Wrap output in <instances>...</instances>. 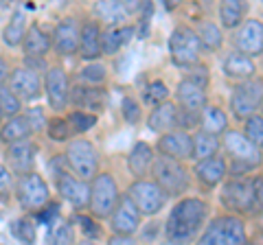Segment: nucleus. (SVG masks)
Segmentation results:
<instances>
[{"instance_id":"5","label":"nucleus","mask_w":263,"mask_h":245,"mask_svg":"<svg viewBox=\"0 0 263 245\" xmlns=\"http://www.w3.org/2000/svg\"><path fill=\"white\" fill-rule=\"evenodd\" d=\"M64 160H66V165L70 167L72 173H77V177L86 179V182H90V179L97 175L99 153L95 149V145L90 140H86V138H75V140H70L68 147H66Z\"/></svg>"},{"instance_id":"24","label":"nucleus","mask_w":263,"mask_h":245,"mask_svg":"<svg viewBox=\"0 0 263 245\" xmlns=\"http://www.w3.org/2000/svg\"><path fill=\"white\" fill-rule=\"evenodd\" d=\"M147 127L156 134H164V132H169V129H176L178 127V108L174 103H169V99L154 105V112L149 114V118H147Z\"/></svg>"},{"instance_id":"15","label":"nucleus","mask_w":263,"mask_h":245,"mask_svg":"<svg viewBox=\"0 0 263 245\" xmlns=\"http://www.w3.org/2000/svg\"><path fill=\"white\" fill-rule=\"evenodd\" d=\"M44 90L48 96V105L55 112H64L68 105V90H70V81L68 75L62 66H51L46 68V77H44Z\"/></svg>"},{"instance_id":"36","label":"nucleus","mask_w":263,"mask_h":245,"mask_svg":"<svg viewBox=\"0 0 263 245\" xmlns=\"http://www.w3.org/2000/svg\"><path fill=\"white\" fill-rule=\"evenodd\" d=\"M81 81L84 84H90V86H103L105 79H108V68H105V64L101 62H88L84 68H81Z\"/></svg>"},{"instance_id":"50","label":"nucleus","mask_w":263,"mask_h":245,"mask_svg":"<svg viewBox=\"0 0 263 245\" xmlns=\"http://www.w3.org/2000/svg\"><path fill=\"white\" fill-rule=\"evenodd\" d=\"M11 171L5 165H0V193H9L11 191Z\"/></svg>"},{"instance_id":"49","label":"nucleus","mask_w":263,"mask_h":245,"mask_svg":"<svg viewBox=\"0 0 263 245\" xmlns=\"http://www.w3.org/2000/svg\"><path fill=\"white\" fill-rule=\"evenodd\" d=\"M195 125H200V112H189V110H180L178 112V127L191 129Z\"/></svg>"},{"instance_id":"31","label":"nucleus","mask_w":263,"mask_h":245,"mask_svg":"<svg viewBox=\"0 0 263 245\" xmlns=\"http://www.w3.org/2000/svg\"><path fill=\"white\" fill-rule=\"evenodd\" d=\"M92 11H95L97 18L103 24H108V27H121V24L125 22V18L129 15L117 0H97Z\"/></svg>"},{"instance_id":"9","label":"nucleus","mask_w":263,"mask_h":245,"mask_svg":"<svg viewBox=\"0 0 263 245\" xmlns=\"http://www.w3.org/2000/svg\"><path fill=\"white\" fill-rule=\"evenodd\" d=\"M224 208H228L230 212H254V210H261L257 199H254V189H252V179H243L239 177H233L228 179L221 189L219 195Z\"/></svg>"},{"instance_id":"10","label":"nucleus","mask_w":263,"mask_h":245,"mask_svg":"<svg viewBox=\"0 0 263 245\" xmlns=\"http://www.w3.org/2000/svg\"><path fill=\"white\" fill-rule=\"evenodd\" d=\"M15 195H18V201L22 208L27 210H40L48 203L51 197V191L44 182V177L35 173V171H27V173L18 175V182H15Z\"/></svg>"},{"instance_id":"48","label":"nucleus","mask_w":263,"mask_h":245,"mask_svg":"<svg viewBox=\"0 0 263 245\" xmlns=\"http://www.w3.org/2000/svg\"><path fill=\"white\" fill-rule=\"evenodd\" d=\"M75 221L79 223L81 232H84V234L88 236V239H99V236H101V228H99V226L95 223V219H92V217L77 215V217H75Z\"/></svg>"},{"instance_id":"52","label":"nucleus","mask_w":263,"mask_h":245,"mask_svg":"<svg viewBox=\"0 0 263 245\" xmlns=\"http://www.w3.org/2000/svg\"><path fill=\"white\" fill-rule=\"evenodd\" d=\"M117 3L127 13H138V9H141V5H143V0H117Z\"/></svg>"},{"instance_id":"18","label":"nucleus","mask_w":263,"mask_h":245,"mask_svg":"<svg viewBox=\"0 0 263 245\" xmlns=\"http://www.w3.org/2000/svg\"><path fill=\"white\" fill-rule=\"evenodd\" d=\"M235 48L250 57H261V53H263V22L259 18L246 20L237 27Z\"/></svg>"},{"instance_id":"14","label":"nucleus","mask_w":263,"mask_h":245,"mask_svg":"<svg viewBox=\"0 0 263 245\" xmlns=\"http://www.w3.org/2000/svg\"><path fill=\"white\" fill-rule=\"evenodd\" d=\"M55 182H57V191H60V195L68 203H72L77 210L88 208V203H90V184L86 182V179L66 173V171L62 169L60 173H55Z\"/></svg>"},{"instance_id":"28","label":"nucleus","mask_w":263,"mask_h":245,"mask_svg":"<svg viewBox=\"0 0 263 245\" xmlns=\"http://www.w3.org/2000/svg\"><path fill=\"white\" fill-rule=\"evenodd\" d=\"M134 33L136 31L132 27H110L108 31H101V55H117Z\"/></svg>"},{"instance_id":"53","label":"nucleus","mask_w":263,"mask_h":245,"mask_svg":"<svg viewBox=\"0 0 263 245\" xmlns=\"http://www.w3.org/2000/svg\"><path fill=\"white\" fill-rule=\"evenodd\" d=\"M110 243L114 245H125V243H134V239L132 236H125V234H112V239H110Z\"/></svg>"},{"instance_id":"42","label":"nucleus","mask_w":263,"mask_h":245,"mask_svg":"<svg viewBox=\"0 0 263 245\" xmlns=\"http://www.w3.org/2000/svg\"><path fill=\"white\" fill-rule=\"evenodd\" d=\"M121 114H123V120L127 125H138L143 120V108L141 103H136L132 96H123L121 101Z\"/></svg>"},{"instance_id":"55","label":"nucleus","mask_w":263,"mask_h":245,"mask_svg":"<svg viewBox=\"0 0 263 245\" xmlns=\"http://www.w3.org/2000/svg\"><path fill=\"white\" fill-rule=\"evenodd\" d=\"M164 3V9L167 11H174V9H178L180 5H182V0H162Z\"/></svg>"},{"instance_id":"33","label":"nucleus","mask_w":263,"mask_h":245,"mask_svg":"<svg viewBox=\"0 0 263 245\" xmlns=\"http://www.w3.org/2000/svg\"><path fill=\"white\" fill-rule=\"evenodd\" d=\"M24 31H27V18H24V13L18 9L11 13L9 22H7V27L3 31V42L9 46V48H15L22 44V37H24Z\"/></svg>"},{"instance_id":"16","label":"nucleus","mask_w":263,"mask_h":245,"mask_svg":"<svg viewBox=\"0 0 263 245\" xmlns=\"http://www.w3.org/2000/svg\"><path fill=\"white\" fill-rule=\"evenodd\" d=\"M9 86L13 90V94L18 96L20 101H35L42 96V79H40V75L35 70L31 68H13L9 72Z\"/></svg>"},{"instance_id":"38","label":"nucleus","mask_w":263,"mask_h":245,"mask_svg":"<svg viewBox=\"0 0 263 245\" xmlns=\"http://www.w3.org/2000/svg\"><path fill=\"white\" fill-rule=\"evenodd\" d=\"M0 110H3L5 116H13V114H20L22 110V101L13 94V90L5 81L0 84Z\"/></svg>"},{"instance_id":"43","label":"nucleus","mask_w":263,"mask_h":245,"mask_svg":"<svg viewBox=\"0 0 263 245\" xmlns=\"http://www.w3.org/2000/svg\"><path fill=\"white\" fill-rule=\"evenodd\" d=\"M246 138L259 147L263 145V118H261L259 112L246 118Z\"/></svg>"},{"instance_id":"23","label":"nucleus","mask_w":263,"mask_h":245,"mask_svg":"<svg viewBox=\"0 0 263 245\" xmlns=\"http://www.w3.org/2000/svg\"><path fill=\"white\" fill-rule=\"evenodd\" d=\"M221 70H224V75L235 79V81H243V79H250L254 77V72H257V66H254V57L246 55L241 51H235L228 53L224 57V64H221Z\"/></svg>"},{"instance_id":"19","label":"nucleus","mask_w":263,"mask_h":245,"mask_svg":"<svg viewBox=\"0 0 263 245\" xmlns=\"http://www.w3.org/2000/svg\"><path fill=\"white\" fill-rule=\"evenodd\" d=\"M158 151L176 160H193V145L186 129H169L158 138Z\"/></svg>"},{"instance_id":"7","label":"nucleus","mask_w":263,"mask_h":245,"mask_svg":"<svg viewBox=\"0 0 263 245\" xmlns=\"http://www.w3.org/2000/svg\"><path fill=\"white\" fill-rule=\"evenodd\" d=\"M127 197L134 201V206L138 208V212L145 217H154L164 208L167 203V195L160 189L154 179H145V177H136V182L129 184L127 189Z\"/></svg>"},{"instance_id":"39","label":"nucleus","mask_w":263,"mask_h":245,"mask_svg":"<svg viewBox=\"0 0 263 245\" xmlns=\"http://www.w3.org/2000/svg\"><path fill=\"white\" fill-rule=\"evenodd\" d=\"M169 99V88H167V84L164 81H152V84H147V88L143 90V101L147 103V105H158V103H162V101H167Z\"/></svg>"},{"instance_id":"41","label":"nucleus","mask_w":263,"mask_h":245,"mask_svg":"<svg viewBox=\"0 0 263 245\" xmlns=\"http://www.w3.org/2000/svg\"><path fill=\"white\" fill-rule=\"evenodd\" d=\"M11 234L22 243H35L37 241V232L29 219H15L11 223Z\"/></svg>"},{"instance_id":"17","label":"nucleus","mask_w":263,"mask_h":245,"mask_svg":"<svg viewBox=\"0 0 263 245\" xmlns=\"http://www.w3.org/2000/svg\"><path fill=\"white\" fill-rule=\"evenodd\" d=\"M75 105L77 110H86V112H92L99 114L105 103H108V92L103 90V86H86V84H79V86H70L68 90V105Z\"/></svg>"},{"instance_id":"2","label":"nucleus","mask_w":263,"mask_h":245,"mask_svg":"<svg viewBox=\"0 0 263 245\" xmlns=\"http://www.w3.org/2000/svg\"><path fill=\"white\" fill-rule=\"evenodd\" d=\"M154 182L164 191L167 197H178L189 189V171L184 169L182 160L169 158V156H154L152 162Z\"/></svg>"},{"instance_id":"20","label":"nucleus","mask_w":263,"mask_h":245,"mask_svg":"<svg viewBox=\"0 0 263 245\" xmlns=\"http://www.w3.org/2000/svg\"><path fill=\"white\" fill-rule=\"evenodd\" d=\"M79 27L81 24L68 15V18H64L60 24L55 27V33L51 37V46L55 48L57 55H75L77 48H79Z\"/></svg>"},{"instance_id":"26","label":"nucleus","mask_w":263,"mask_h":245,"mask_svg":"<svg viewBox=\"0 0 263 245\" xmlns=\"http://www.w3.org/2000/svg\"><path fill=\"white\" fill-rule=\"evenodd\" d=\"M22 48L27 57H46V53L51 51V35L42 31L37 22H33L31 27L24 31L22 37Z\"/></svg>"},{"instance_id":"46","label":"nucleus","mask_w":263,"mask_h":245,"mask_svg":"<svg viewBox=\"0 0 263 245\" xmlns=\"http://www.w3.org/2000/svg\"><path fill=\"white\" fill-rule=\"evenodd\" d=\"M51 241H53V243H72V241H75V232H72V226H70L68 221H57V223L53 226Z\"/></svg>"},{"instance_id":"47","label":"nucleus","mask_w":263,"mask_h":245,"mask_svg":"<svg viewBox=\"0 0 263 245\" xmlns=\"http://www.w3.org/2000/svg\"><path fill=\"white\" fill-rule=\"evenodd\" d=\"M27 122H29V127H31V134H40V132H44V127H46V116H44V112L40 110V108H31L27 110Z\"/></svg>"},{"instance_id":"27","label":"nucleus","mask_w":263,"mask_h":245,"mask_svg":"<svg viewBox=\"0 0 263 245\" xmlns=\"http://www.w3.org/2000/svg\"><path fill=\"white\" fill-rule=\"evenodd\" d=\"M152 162H154V149L147 142H136L132 147L127 156V169L134 177H145L152 169Z\"/></svg>"},{"instance_id":"1","label":"nucleus","mask_w":263,"mask_h":245,"mask_svg":"<svg viewBox=\"0 0 263 245\" xmlns=\"http://www.w3.org/2000/svg\"><path fill=\"white\" fill-rule=\"evenodd\" d=\"M209 217V203L197 197H184L171 208L164 236L169 243H189L202 232V226Z\"/></svg>"},{"instance_id":"40","label":"nucleus","mask_w":263,"mask_h":245,"mask_svg":"<svg viewBox=\"0 0 263 245\" xmlns=\"http://www.w3.org/2000/svg\"><path fill=\"white\" fill-rule=\"evenodd\" d=\"M46 134L51 140L55 142H68V138L72 134V129L68 125V120L66 118H51V120H46Z\"/></svg>"},{"instance_id":"34","label":"nucleus","mask_w":263,"mask_h":245,"mask_svg":"<svg viewBox=\"0 0 263 245\" xmlns=\"http://www.w3.org/2000/svg\"><path fill=\"white\" fill-rule=\"evenodd\" d=\"M191 145H193V156L195 160H202V158H209L213 153L219 151V140L217 136H213L204 129H197V134L191 136Z\"/></svg>"},{"instance_id":"3","label":"nucleus","mask_w":263,"mask_h":245,"mask_svg":"<svg viewBox=\"0 0 263 245\" xmlns=\"http://www.w3.org/2000/svg\"><path fill=\"white\" fill-rule=\"evenodd\" d=\"M246 241H248L246 226L241 219L235 215L215 217L200 236L202 245H241Z\"/></svg>"},{"instance_id":"12","label":"nucleus","mask_w":263,"mask_h":245,"mask_svg":"<svg viewBox=\"0 0 263 245\" xmlns=\"http://www.w3.org/2000/svg\"><path fill=\"white\" fill-rule=\"evenodd\" d=\"M35 156H37V149L31 138L13 140L7 145V149H5L7 169H9L13 175H22V173H27V171H33V167H35Z\"/></svg>"},{"instance_id":"37","label":"nucleus","mask_w":263,"mask_h":245,"mask_svg":"<svg viewBox=\"0 0 263 245\" xmlns=\"http://www.w3.org/2000/svg\"><path fill=\"white\" fill-rule=\"evenodd\" d=\"M68 125L72 132H77V134H84L88 132V129H92L97 125V114L92 112H86V110H75V112H70L68 114Z\"/></svg>"},{"instance_id":"44","label":"nucleus","mask_w":263,"mask_h":245,"mask_svg":"<svg viewBox=\"0 0 263 245\" xmlns=\"http://www.w3.org/2000/svg\"><path fill=\"white\" fill-rule=\"evenodd\" d=\"M138 13H141L138 37L145 39L147 35H149V24H152V15H154V3H152V0H143V5H141V9H138Z\"/></svg>"},{"instance_id":"32","label":"nucleus","mask_w":263,"mask_h":245,"mask_svg":"<svg viewBox=\"0 0 263 245\" xmlns=\"http://www.w3.org/2000/svg\"><path fill=\"white\" fill-rule=\"evenodd\" d=\"M29 136H31V127L24 114H13V116H9V120L0 122V142L9 145L13 140L29 138Z\"/></svg>"},{"instance_id":"45","label":"nucleus","mask_w":263,"mask_h":245,"mask_svg":"<svg viewBox=\"0 0 263 245\" xmlns=\"http://www.w3.org/2000/svg\"><path fill=\"white\" fill-rule=\"evenodd\" d=\"M189 81H193L195 86H200L206 90L209 88V81H211V75H209V68L204 66V64H193V66H189V75H186Z\"/></svg>"},{"instance_id":"4","label":"nucleus","mask_w":263,"mask_h":245,"mask_svg":"<svg viewBox=\"0 0 263 245\" xmlns=\"http://www.w3.org/2000/svg\"><path fill=\"white\" fill-rule=\"evenodd\" d=\"M121 197L119 184L110 173H97L90 184V203L88 208L97 219H108Z\"/></svg>"},{"instance_id":"51","label":"nucleus","mask_w":263,"mask_h":245,"mask_svg":"<svg viewBox=\"0 0 263 245\" xmlns=\"http://www.w3.org/2000/svg\"><path fill=\"white\" fill-rule=\"evenodd\" d=\"M57 217H60V206L57 203H51L44 212H40V221H44V223H53Z\"/></svg>"},{"instance_id":"8","label":"nucleus","mask_w":263,"mask_h":245,"mask_svg":"<svg viewBox=\"0 0 263 245\" xmlns=\"http://www.w3.org/2000/svg\"><path fill=\"white\" fill-rule=\"evenodd\" d=\"M263 103V88L261 79H243L239 86H235L233 94H230V110H233L235 118L246 120L252 114L261 110Z\"/></svg>"},{"instance_id":"13","label":"nucleus","mask_w":263,"mask_h":245,"mask_svg":"<svg viewBox=\"0 0 263 245\" xmlns=\"http://www.w3.org/2000/svg\"><path fill=\"white\" fill-rule=\"evenodd\" d=\"M141 212L134 206L127 195L125 197H119L117 206L110 212V228L114 234H125V236H134V232L141 228Z\"/></svg>"},{"instance_id":"6","label":"nucleus","mask_w":263,"mask_h":245,"mask_svg":"<svg viewBox=\"0 0 263 245\" xmlns=\"http://www.w3.org/2000/svg\"><path fill=\"white\" fill-rule=\"evenodd\" d=\"M169 55H171V62L182 70L200 62L202 44L197 39L195 31L189 27H176L169 37Z\"/></svg>"},{"instance_id":"25","label":"nucleus","mask_w":263,"mask_h":245,"mask_svg":"<svg viewBox=\"0 0 263 245\" xmlns=\"http://www.w3.org/2000/svg\"><path fill=\"white\" fill-rule=\"evenodd\" d=\"M176 96H178L180 108L189 110V112H202V108L206 105V90L195 86L193 81H189L186 77L178 84Z\"/></svg>"},{"instance_id":"11","label":"nucleus","mask_w":263,"mask_h":245,"mask_svg":"<svg viewBox=\"0 0 263 245\" xmlns=\"http://www.w3.org/2000/svg\"><path fill=\"white\" fill-rule=\"evenodd\" d=\"M221 145H224V151L233 160L246 162V165H250V167L261 165V156H263L261 147L254 145L252 140H248L246 134H239V132H235V129H226Z\"/></svg>"},{"instance_id":"30","label":"nucleus","mask_w":263,"mask_h":245,"mask_svg":"<svg viewBox=\"0 0 263 245\" xmlns=\"http://www.w3.org/2000/svg\"><path fill=\"white\" fill-rule=\"evenodd\" d=\"M200 129H204V132H209L213 136H221L228 129L226 112L215 108V105H204L200 112Z\"/></svg>"},{"instance_id":"54","label":"nucleus","mask_w":263,"mask_h":245,"mask_svg":"<svg viewBox=\"0 0 263 245\" xmlns=\"http://www.w3.org/2000/svg\"><path fill=\"white\" fill-rule=\"evenodd\" d=\"M9 64H7L3 57H0V84H3V81H7V77H9Z\"/></svg>"},{"instance_id":"22","label":"nucleus","mask_w":263,"mask_h":245,"mask_svg":"<svg viewBox=\"0 0 263 245\" xmlns=\"http://www.w3.org/2000/svg\"><path fill=\"white\" fill-rule=\"evenodd\" d=\"M77 53L81 55V59L92 62L99 59L101 55V27L95 20H86L79 27V48Z\"/></svg>"},{"instance_id":"29","label":"nucleus","mask_w":263,"mask_h":245,"mask_svg":"<svg viewBox=\"0 0 263 245\" xmlns=\"http://www.w3.org/2000/svg\"><path fill=\"white\" fill-rule=\"evenodd\" d=\"M248 15V3L246 0H221L219 20L224 29H237Z\"/></svg>"},{"instance_id":"56","label":"nucleus","mask_w":263,"mask_h":245,"mask_svg":"<svg viewBox=\"0 0 263 245\" xmlns=\"http://www.w3.org/2000/svg\"><path fill=\"white\" fill-rule=\"evenodd\" d=\"M5 120V114H3V110H0V122H3Z\"/></svg>"},{"instance_id":"21","label":"nucleus","mask_w":263,"mask_h":245,"mask_svg":"<svg viewBox=\"0 0 263 245\" xmlns=\"http://www.w3.org/2000/svg\"><path fill=\"white\" fill-rule=\"evenodd\" d=\"M226 171H228V162H226L224 156H217V153L197 160L195 167H193V173L197 177V182H200L202 186H206V189H215V186H219L221 182H224Z\"/></svg>"},{"instance_id":"35","label":"nucleus","mask_w":263,"mask_h":245,"mask_svg":"<svg viewBox=\"0 0 263 245\" xmlns=\"http://www.w3.org/2000/svg\"><path fill=\"white\" fill-rule=\"evenodd\" d=\"M197 33V39H200V44L204 51L209 53H215L221 48V44H224V35H221V29L217 27L215 22H202L200 29L195 31Z\"/></svg>"}]
</instances>
